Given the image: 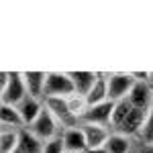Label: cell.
Here are the masks:
<instances>
[{
  "mask_svg": "<svg viewBox=\"0 0 153 153\" xmlns=\"http://www.w3.org/2000/svg\"><path fill=\"white\" fill-rule=\"evenodd\" d=\"M0 92H2V104H8V106L21 104L29 96L23 80V71H8V78L0 86Z\"/></svg>",
  "mask_w": 153,
  "mask_h": 153,
  "instance_id": "6da1fadb",
  "label": "cell"
},
{
  "mask_svg": "<svg viewBox=\"0 0 153 153\" xmlns=\"http://www.w3.org/2000/svg\"><path fill=\"white\" fill-rule=\"evenodd\" d=\"M76 94V88L71 84L68 71H47L45 82V100L47 98H70Z\"/></svg>",
  "mask_w": 153,
  "mask_h": 153,
  "instance_id": "7a4b0ae2",
  "label": "cell"
},
{
  "mask_svg": "<svg viewBox=\"0 0 153 153\" xmlns=\"http://www.w3.org/2000/svg\"><path fill=\"white\" fill-rule=\"evenodd\" d=\"M43 104H45V108L55 117V120L61 125L63 131L65 129H76V127L82 125V120L70 110L68 98H47V100H43Z\"/></svg>",
  "mask_w": 153,
  "mask_h": 153,
  "instance_id": "3957f363",
  "label": "cell"
},
{
  "mask_svg": "<svg viewBox=\"0 0 153 153\" xmlns=\"http://www.w3.org/2000/svg\"><path fill=\"white\" fill-rule=\"evenodd\" d=\"M108 80V100L118 102L123 98H129L131 90L135 86V80L129 71H114V74H106Z\"/></svg>",
  "mask_w": 153,
  "mask_h": 153,
  "instance_id": "277c9868",
  "label": "cell"
},
{
  "mask_svg": "<svg viewBox=\"0 0 153 153\" xmlns=\"http://www.w3.org/2000/svg\"><path fill=\"white\" fill-rule=\"evenodd\" d=\"M57 127H59V123L55 120V117L49 112L47 108H43V112L39 114V118H37L29 129L33 131L43 143H47V141H51V139L59 137L57 135Z\"/></svg>",
  "mask_w": 153,
  "mask_h": 153,
  "instance_id": "5b68a950",
  "label": "cell"
},
{
  "mask_svg": "<svg viewBox=\"0 0 153 153\" xmlns=\"http://www.w3.org/2000/svg\"><path fill=\"white\" fill-rule=\"evenodd\" d=\"M112 110H114V102L112 100H106L102 104H94L88 108V112L84 114L82 123H90V125H110L112 120Z\"/></svg>",
  "mask_w": 153,
  "mask_h": 153,
  "instance_id": "8992f818",
  "label": "cell"
},
{
  "mask_svg": "<svg viewBox=\"0 0 153 153\" xmlns=\"http://www.w3.org/2000/svg\"><path fill=\"white\" fill-rule=\"evenodd\" d=\"M129 102L135 108L149 110L153 106V88L147 82H135V86H133V90L129 94Z\"/></svg>",
  "mask_w": 153,
  "mask_h": 153,
  "instance_id": "52a82bcc",
  "label": "cell"
},
{
  "mask_svg": "<svg viewBox=\"0 0 153 153\" xmlns=\"http://www.w3.org/2000/svg\"><path fill=\"white\" fill-rule=\"evenodd\" d=\"M23 80L27 86V92L33 98L45 100V82H47V71H23Z\"/></svg>",
  "mask_w": 153,
  "mask_h": 153,
  "instance_id": "ba28073f",
  "label": "cell"
},
{
  "mask_svg": "<svg viewBox=\"0 0 153 153\" xmlns=\"http://www.w3.org/2000/svg\"><path fill=\"white\" fill-rule=\"evenodd\" d=\"M145 117H147V110H141V108H135V106H133L129 117L117 127V133H123V135H127V137L141 133L143 125H145Z\"/></svg>",
  "mask_w": 153,
  "mask_h": 153,
  "instance_id": "9c48e42d",
  "label": "cell"
},
{
  "mask_svg": "<svg viewBox=\"0 0 153 153\" xmlns=\"http://www.w3.org/2000/svg\"><path fill=\"white\" fill-rule=\"evenodd\" d=\"M84 131V137H86V145L88 149H98V147H104L108 141V131L102 125H90V123H82L80 125Z\"/></svg>",
  "mask_w": 153,
  "mask_h": 153,
  "instance_id": "30bf717a",
  "label": "cell"
},
{
  "mask_svg": "<svg viewBox=\"0 0 153 153\" xmlns=\"http://www.w3.org/2000/svg\"><path fill=\"white\" fill-rule=\"evenodd\" d=\"M19 108V112H21V117H23V123L25 127L29 129L33 123H35L37 118H39V114L43 112V108H45V104H41V100L39 98H33V96H27L21 104L16 106Z\"/></svg>",
  "mask_w": 153,
  "mask_h": 153,
  "instance_id": "8fae6325",
  "label": "cell"
},
{
  "mask_svg": "<svg viewBox=\"0 0 153 153\" xmlns=\"http://www.w3.org/2000/svg\"><path fill=\"white\" fill-rule=\"evenodd\" d=\"M61 139H63V147H65V151H71V153H84L86 149H88L82 127L61 131Z\"/></svg>",
  "mask_w": 153,
  "mask_h": 153,
  "instance_id": "7c38bea8",
  "label": "cell"
},
{
  "mask_svg": "<svg viewBox=\"0 0 153 153\" xmlns=\"http://www.w3.org/2000/svg\"><path fill=\"white\" fill-rule=\"evenodd\" d=\"M68 76L71 78L76 94H80V96H88V92L94 88L96 80H98L96 71H68Z\"/></svg>",
  "mask_w": 153,
  "mask_h": 153,
  "instance_id": "4fadbf2b",
  "label": "cell"
},
{
  "mask_svg": "<svg viewBox=\"0 0 153 153\" xmlns=\"http://www.w3.org/2000/svg\"><path fill=\"white\" fill-rule=\"evenodd\" d=\"M45 143L37 137L31 129H21L19 131V151L21 153H43Z\"/></svg>",
  "mask_w": 153,
  "mask_h": 153,
  "instance_id": "5bb4252c",
  "label": "cell"
},
{
  "mask_svg": "<svg viewBox=\"0 0 153 153\" xmlns=\"http://www.w3.org/2000/svg\"><path fill=\"white\" fill-rule=\"evenodd\" d=\"M88 104L94 106V104H102L108 100V80H106V74H98V80H96L94 88L88 92L86 96Z\"/></svg>",
  "mask_w": 153,
  "mask_h": 153,
  "instance_id": "9a60e30c",
  "label": "cell"
},
{
  "mask_svg": "<svg viewBox=\"0 0 153 153\" xmlns=\"http://www.w3.org/2000/svg\"><path fill=\"white\" fill-rule=\"evenodd\" d=\"M0 123H2V127H6V129H19V131L25 129L23 117H21V112H19L16 106L2 104V108H0Z\"/></svg>",
  "mask_w": 153,
  "mask_h": 153,
  "instance_id": "2e32d148",
  "label": "cell"
},
{
  "mask_svg": "<svg viewBox=\"0 0 153 153\" xmlns=\"http://www.w3.org/2000/svg\"><path fill=\"white\" fill-rule=\"evenodd\" d=\"M19 149V129L2 127L0 133V153H14Z\"/></svg>",
  "mask_w": 153,
  "mask_h": 153,
  "instance_id": "e0dca14e",
  "label": "cell"
},
{
  "mask_svg": "<svg viewBox=\"0 0 153 153\" xmlns=\"http://www.w3.org/2000/svg\"><path fill=\"white\" fill-rule=\"evenodd\" d=\"M104 147L108 153H127L131 147V137L123 135V133H114V135L108 137Z\"/></svg>",
  "mask_w": 153,
  "mask_h": 153,
  "instance_id": "ac0fdd59",
  "label": "cell"
},
{
  "mask_svg": "<svg viewBox=\"0 0 153 153\" xmlns=\"http://www.w3.org/2000/svg\"><path fill=\"white\" fill-rule=\"evenodd\" d=\"M131 110H133V104L129 102V98H123V100L114 102V110H112V120H110V125H112V127H118L125 118L129 117Z\"/></svg>",
  "mask_w": 153,
  "mask_h": 153,
  "instance_id": "d6986e66",
  "label": "cell"
},
{
  "mask_svg": "<svg viewBox=\"0 0 153 153\" xmlns=\"http://www.w3.org/2000/svg\"><path fill=\"white\" fill-rule=\"evenodd\" d=\"M68 104H70V110L80 118V120L84 118V114H86V112H88V108H90L88 100H86V96H80V94L70 96V98H68Z\"/></svg>",
  "mask_w": 153,
  "mask_h": 153,
  "instance_id": "ffe728a7",
  "label": "cell"
},
{
  "mask_svg": "<svg viewBox=\"0 0 153 153\" xmlns=\"http://www.w3.org/2000/svg\"><path fill=\"white\" fill-rule=\"evenodd\" d=\"M141 137L149 143V145H153V106L147 110L145 125H143V129H141Z\"/></svg>",
  "mask_w": 153,
  "mask_h": 153,
  "instance_id": "44dd1931",
  "label": "cell"
},
{
  "mask_svg": "<svg viewBox=\"0 0 153 153\" xmlns=\"http://www.w3.org/2000/svg\"><path fill=\"white\" fill-rule=\"evenodd\" d=\"M43 153H65V147H63V139H61V135L45 143Z\"/></svg>",
  "mask_w": 153,
  "mask_h": 153,
  "instance_id": "7402d4cb",
  "label": "cell"
},
{
  "mask_svg": "<svg viewBox=\"0 0 153 153\" xmlns=\"http://www.w3.org/2000/svg\"><path fill=\"white\" fill-rule=\"evenodd\" d=\"M84 153H108V151H106V147H98V149H86Z\"/></svg>",
  "mask_w": 153,
  "mask_h": 153,
  "instance_id": "603a6c76",
  "label": "cell"
},
{
  "mask_svg": "<svg viewBox=\"0 0 153 153\" xmlns=\"http://www.w3.org/2000/svg\"><path fill=\"white\" fill-rule=\"evenodd\" d=\"M141 153H153V145H145Z\"/></svg>",
  "mask_w": 153,
  "mask_h": 153,
  "instance_id": "cb8c5ba5",
  "label": "cell"
},
{
  "mask_svg": "<svg viewBox=\"0 0 153 153\" xmlns=\"http://www.w3.org/2000/svg\"><path fill=\"white\" fill-rule=\"evenodd\" d=\"M147 84L153 88V71H149V78H147Z\"/></svg>",
  "mask_w": 153,
  "mask_h": 153,
  "instance_id": "d4e9b609",
  "label": "cell"
},
{
  "mask_svg": "<svg viewBox=\"0 0 153 153\" xmlns=\"http://www.w3.org/2000/svg\"><path fill=\"white\" fill-rule=\"evenodd\" d=\"M14 153H21V151H19V149H16V151H14Z\"/></svg>",
  "mask_w": 153,
  "mask_h": 153,
  "instance_id": "484cf974",
  "label": "cell"
},
{
  "mask_svg": "<svg viewBox=\"0 0 153 153\" xmlns=\"http://www.w3.org/2000/svg\"><path fill=\"white\" fill-rule=\"evenodd\" d=\"M65 153H71V151H65Z\"/></svg>",
  "mask_w": 153,
  "mask_h": 153,
  "instance_id": "4316f807",
  "label": "cell"
}]
</instances>
